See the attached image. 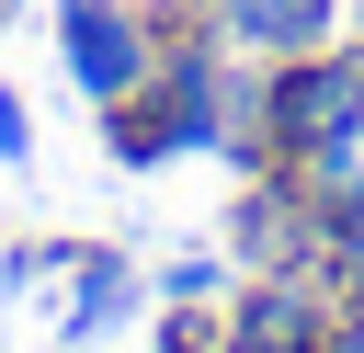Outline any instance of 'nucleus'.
Returning <instances> with one entry per match:
<instances>
[{"instance_id": "20e7f679", "label": "nucleus", "mask_w": 364, "mask_h": 353, "mask_svg": "<svg viewBox=\"0 0 364 353\" xmlns=\"http://www.w3.org/2000/svg\"><path fill=\"white\" fill-rule=\"evenodd\" d=\"M330 23H341V0H216V34L250 57H307V46H330Z\"/></svg>"}, {"instance_id": "423d86ee", "label": "nucleus", "mask_w": 364, "mask_h": 353, "mask_svg": "<svg viewBox=\"0 0 364 353\" xmlns=\"http://www.w3.org/2000/svg\"><path fill=\"white\" fill-rule=\"evenodd\" d=\"M159 285H171V307H205V296H216V285H228V262H205V251H193V262H171V273H159Z\"/></svg>"}, {"instance_id": "f257e3e1", "label": "nucleus", "mask_w": 364, "mask_h": 353, "mask_svg": "<svg viewBox=\"0 0 364 353\" xmlns=\"http://www.w3.org/2000/svg\"><path fill=\"white\" fill-rule=\"evenodd\" d=\"M330 319H341L330 262H284V273H250L228 296V353H318Z\"/></svg>"}, {"instance_id": "9d476101", "label": "nucleus", "mask_w": 364, "mask_h": 353, "mask_svg": "<svg viewBox=\"0 0 364 353\" xmlns=\"http://www.w3.org/2000/svg\"><path fill=\"white\" fill-rule=\"evenodd\" d=\"M193 11H216V0H193Z\"/></svg>"}, {"instance_id": "6e6552de", "label": "nucleus", "mask_w": 364, "mask_h": 353, "mask_svg": "<svg viewBox=\"0 0 364 353\" xmlns=\"http://www.w3.org/2000/svg\"><path fill=\"white\" fill-rule=\"evenodd\" d=\"M0 159H34V125H23V102L0 91Z\"/></svg>"}, {"instance_id": "0eeeda50", "label": "nucleus", "mask_w": 364, "mask_h": 353, "mask_svg": "<svg viewBox=\"0 0 364 353\" xmlns=\"http://www.w3.org/2000/svg\"><path fill=\"white\" fill-rule=\"evenodd\" d=\"M330 285H341V296H364V216H353V228H330Z\"/></svg>"}, {"instance_id": "1a4fd4ad", "label": "nucleus", "mask_w": 364, "mask_h": 353, "mask_svg": "<svg viewBox=\"0 0 364 353\" xmlns=\"http://www.w3.org/2000/svg\"><path fill=\"white\" fill-rule=\"evenodd\" d=\"M341 307H353V330H364V296H341Z\"/></svg>"}, {"instance_id": "f03ea898", "label": "nucleus", "mask_w": 364, "mask_h": 353, "mask_svg": "<svg viewBox=\"0 0 364 353\" xmlns=\"http://www.w3.org/2000/svg\"><path fill=\"white\" fill-rule=\"evenodd\" d=\"M57 57L91 102H125L148 68H159V23L125 11V0H57Z\"/></svg>"}, {"instance_id": "39448f33", "label": "nucleus", "mask_w": 364, "mask_h": 353, "mask_svg": "<svg viewBox=\"0 0 364 353\" xmlns=\"http://www.w3.org/2000/svg\"><path fill=\"white\" fill-rule=\"evenodd\" d=\"M125 296H136L125 251H91V262H80V307H68V342H91V330H102V319H114Z\"/></svg>"}, {"instance_id": "7ed1b4c3", "label": "nucleus", "mask_w": 364, "mask_h": 353, "mask_svg": "<svg viewBox=\"0 0 364 353\" xmlns=\"http://www.w3.org/2000/svg\"><path fill=\"white\" fill-rule=\"evenodd\" d=\"M273 171L318 205V228H353V216H364V102H353L318 148H296V159H273Z\"/></svg>"}]
</instances>
